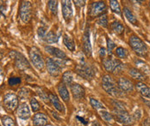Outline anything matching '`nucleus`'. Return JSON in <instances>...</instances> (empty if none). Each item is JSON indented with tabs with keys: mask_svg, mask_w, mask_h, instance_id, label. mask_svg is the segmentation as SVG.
Listing matches in <instances>:
<instances>
[{
	"mask_svg": "<svg viewBox=\"0 0 150 126\" xmlns=\"http://www.w3.org/2000/svg\"><path fill=\"white\" fill-rule=\"evenodd\" d=\"M48 123L47 117L43 113H36L33 118V124L35 126H45Z\"/></svg>",
	"mask_w": 150,
	"mask_h": 126,
	"instance_id": "nucleus-18",
	"label": "nucleus"
},
{
	"mask_svg": "<svg viewBox=\"0 0 150 126\" xmlns=\"http://www.w3.org/2000/svg\"><path fill=\"white\" fill-rule=\"evenodd\" d=\"M112 104H113V107H114V110H126V107H125V105L121 102L119 100H113L112 101Z\"/></svg>",
	"mask_w": 150,
	"mask_h": 126,
	"instance_id": "nucleus-37",
	"label": "nucleus"
},
{
	"mask_svg": "<svg viewBox=\"0 0 150 126\" xmlns=\"http://www.w3.org/2000/svg\"><path fill=\"white\" fill-rule=\"evenodd\" d=\"M110 7L111 9V10L116 13L117 15L121 16L122 15V10H121V7L118 1H116V0H110Z\"/></svg>",
	"mask_w": 150,
	"mask_h": 126,
	"instance_id": "nucleus-28",
	"label": "nucleus"
},
{
	"mask_svg": "<svg viewBox=\"0 0 150 126\" xmlns=\"http://www.w3.org/2000/svg\"><path fill=\"white\" fill-rule=\"evenodd\" d=\"M71 92L76 100H80L84 98L86 95L85 88L78 83H74L71 85Z\"/></svg>",
	"mask_w": 150,
	"mask_h": 126,
	"instance_id": "nucleus-16",
	"label": "nucleus"
},
{
	"mask_svg": "<svg viewBox=\"0 0 150 126\" xmlns=\"http://www.w3.org/2000/svg\"><path fill=\"white\" fill-rule=\"evenodd\" d=\"M100 116H101V118L105 120V122H108V123H110V122H112L113 121V116L109 112V111H100Z\"/></svg>",
	"mask_w": 150,
	"mask_h": 126,
	"instance_id": "nucleus-33",
	"label": "nucleus"
},
{
	"mask_svg": "<svg viewBox=\"0 0 150 126\" xmlns=\"http://www.w3.org/2000/svg\"><path fill=\"white\" fill-rule=\"evenodd\" d=\"M77 118H78V119H79V121H80V122H82L83 124H85V125H86V124H87V122H86V121H85V119H84L83 118H80V117H77Z\"/></svg>",
	"mask_w": 150,
	"mask_h": 126,
	"instance_id": "nucleus-44",
	"label": "nucleus"
},
{
	"mask_svg": "<svg viewBox=\"0 0 150 126\" xmlns=\"http://www.w3.org/2000/svg\"><path fill=\"white\" fill-rule=\"evenodd\" d=\"M46 65H47V70L48 73L52 77H57L60 74L61 68L59 66V64L56 63V61L54 60L53 58H47L46 62Z\"/></svg>",
	"mask_w": 150,
	"mask_h": 126,
	"instance_id": "nucleus-12",
	"label": "nucleus"
},
{
	"mask_svg": "<svg viewBox=\"0 0 150 126\" xmlns=\"http://www.w3.org/2000/svg\"><path fill=\"white\" fill-rule=\"evenodd\" d=\"M75 70L79 76H80L81 77L86 80H91L96 75V70L94 67L91 65H88L85 62H82L81 63L78 64Z\"/></svg>",
	"mask_w": 150,
	"mask_h": 126,
	"instance_id": "nucleus-4",
	"label": "nucleus"
},
{
	"mask_svg": "<svg viewBox=\"0 0 150 126\" xmlns=\"http://www.w3.org/2000/svg\"><path fill=\"white\" fill-rule=\"evenodd\" d=\"M110 29L117 35H122L124 33V26L118 21H115L110 24Z\"/></svg>",
	"mask_w": 150,
	"mask_h": 126,
	"instance_id": "nucleus-24",
	"label": "nucleus"
},
{
	"mask_svg": "<svg viewBox=\"0 0 150 126\" xmlns=\"http://www.w3.org/2000/svg\"><path fill=\"white\" fill-rule=\"evenodd\" d=\"M98 23L100 26L104 27V28H108L109 22H108V17H107V16L105 14V15L100 16V17L98 18Z\"/></svg>",
	"mask_w": 150,
	"mask_h": 126,
	"instance_id": "nucleus-36",
	"label": "nucleus"
},
{
	"mask_svg": "<svg viewBox=\"0 0 150 126\" xmlns=\"http://www.w3.org/2000/svg\"><path fill=\"white\" fill-rule=\"evenodd\" d=\"M3 75V70H2V68L0 67V76H2Z\"/></svg>",
	"mask_w": 150,
	"mask_h": 126,
	"instance_id": "nucleus-46",
	"label": "nucleus"
},
{
	"mask_svg": "<svg viewBox=\"0 0 150 126\" xmlns=\"http://www.w3.org/2000/svg\"><path fill=\"white\" fill-rule=\"evenodd\" d=\"M116 48V44L113 40H111L110 38H107V51L109 55L112 54V51Z\"/></svg>",
	"mask_w": 150,
	"mask_h": 126,
	"instance_id": "nucleus-35",
	"label": "nucleus"
},
{
	"mask_svg": "<svg viewBox=\"0 0 150 126\" xmlns=\"http://www.w3.org/2000/svg\"><path fill=\"white\" fill-rule=\"evenodd\" d=\"M149 9H150V1L149 2Z\"/></svg>",
	"mask_w": 150,
	"mask_h": 126,
	"instance_id": "nucleus-47",
	"label": "nucleus"
},
{
	"mask_svg": "<svg viewBox=\"0 0 150 126\" xmlns=\"http://www.w3.org/2000/svg\"><path fill=\"white\" fill-rule=\"evenodd\" d=\"M129 44L137 56L142 57V58H145L148 56V52H149L148 47L146 46L144 41L138 36H136V35L130 36Z\"/></svg>",
	"mask_w": 150,
	"mask_h": 126,
	"instance_id": "nucleus-2",
	"label": "nucleus"
},
{
	"mask_svg": "<svg viewBox=\"0 0 150 126\" xmlns=\"http://www.w3.org/2000/svg\"><path fill=\"white\" fill-rule=\"evenodd\" d=\"M90 103L91 106L97 110H105V105L102 104L99 100H98L96 99H93V98L90 99Z\"/></svg>",
	"mask_w": 150,
	"mask_h": 126,
	"instance_id": "nucleus-31",
	"label": "nucleus"
},
{
	"mask_svg": "<svg viewBox=\"0 0 150 126\" xmlns=\"http://www.w3.org/2000/svg\"><path fill=\"white\" fill-rule=\"evenodd\" d=\"M107 10V5L104 1H98L91 3L90 6V12L89 15L91 17H100L105 15Z\"/></svg>",
	"mask_w": 150,
	"mask_h": 126,
	"instance_id": "nucleus-5",
	"label": "nucleus"
},
{
	"mask_svg": "<svg viewBox=\"0 0 150 126\" xmlns=\"http://www.w3.org/2000/svg\"><path fill=\"white\" fill-rule=\"evenodd\" d=\"M0 126H1V125H0Z\"/></svg>",
	"mask_w": 150,
	"mask_h": 126,
	"instance_id": "nucleus-50",
	"label": "nucleus"
},
{
	"mask_svg": "<svg viewBox=\"0 0 150 126\" xmlns=\"http://www.w3.org/2000/svg\"><path fill=\"white\" fill-rule=\"evenodd\" d=\"M74 3L79 7H83L86 4V1H74Z\"/></svg>",
	"mask_w": 150,
	"mask_h": 126,
	"instance_id": "nucleus-42",
	"label": "nucleus"
},
{
	"mask_svg": "<svg viewBox=\"0 0 150 126\" xmlns=\"http://www.w3.org/2000/svg\"><path fill=\"white\" fill-rule=\"evenodd\" d=\"M47 5L49 8V10L54 14V15H57L58 12V2L54 1V0H51L47 2Z\"/></svg>",
	"mask_w": 150,
	"mask_h": 126,
	"instance_id": "nucleus-32",
	"label": "nucleus"
},
{
	"mask_svg": "<svg viewBox=\"0 0 150 126\" xmlns=\"http://www.w3.org/2000/svg\"><path fill=\"white\" fill-rule=\"evenodd\" d=\"M30 106H31L32 110L34 111H37L40 109V105H39L38 101L35 98H33V99L30 100Z\"/></svg>",
	"mask_w": 150,
	"mask_h": 126,
	"instance_id": "nucleus-38",
	"label": "nucleus"
},
{
	"mask_svg": "<svg viewBox=\"0 0 150 126\" xmlns=\"http://www.w3.org/2000/svg\"><path fill=\"white\" fill-rule=\"evenodd\" d=\"M135 88L137 89V91L142 95L145 98H148L150 100V88L148 87V85H146L144 82L142 81H139L136 83Z\"/></svg>",
	"mask_w": 150,
	"mask_h": 126,
	"instance_id": "nucleus-19",
	"label": "nucleus"
},
{
	"mask_svg": "<svg viewBox=\"0 0 150 126\" xmlns=\"http://www.w3.org/2000/svg\"><path fill=\"white\" fill-rule=\"evenodd\" d=\"M32 15V6L30 1H22L20 6V18L24 22H30Z\"/></svg>",
	"mask_w": 150,
	"mask_h": 126,
	"instance_id": "nucleus-8",
	"label": "nucleus"
},
{
	"mask_svg": "<svg viewBox=\"0 0 150 126\" xmlns=\"http://www.w3.org/2000/svg\"><path fill=\"white\" fill-rule=\"evenodd\" d=\"M73 80H74V76L71 71H66L62 76V81L64 84L72 85Z\"/></svg>",
	"mask_w": 150,
	"mask_h": 126,
	"instance_id": "nucleus-29",
	"label": "nucleus"
},
{
	"mask_svg": "<svg viewBox=\"0 0 150 126\" xmlns=\"http://www.w3.org/2000/svg\"><path fill=\"white\" fill-rule=\"evenodd\" d=\"M58 36L56 35L55 33H54L53 31H49L48 33H47V35H46L45 40L47 43H55L58 41Z\"/></svg>",
	"mask_w": 150,
	"mask_h": 126,
	"instance_id": "nucleus-30",
	"label": "nucleus"
},
{
	"mask_svg": "<svg viewBox=\"0 0 150 126\" xmlns=\"http://www.w3.org/2000/svg\"><path fill=\"white\" fill-rule=\"evenodd\" d=\"M11 57L12 58H15V63L16 67L20 70H26L30 68V63L27 61V59L23 56L21 53H18L15 51H12L11 52Z\"/></svg>",
	"mask_w": 150,
	"mask_h": 126,
	"instance_id": "nucleus-10",
	"label": "nucleus"
},
{
	"mask_svg": "<svg viewBox=\"0 0 150 126\" xmlns=\"http://www.w3.org/2000/svg\"><path fill=\"white\" fill-rule=\"evenodd\" d=\"M83 50L85 54L86 55V57H91V45L90 40V30L88 29V27L86 28V32L84 33L83 36Z\"/></svg>",
	"mask_w": 150,
	"mask_h": 126,
	"instance_id": "nucleus-14",
	"label": "nucleus"
},
{
	"mask_svg": "<svg viewBox=\"0 0 150 126\" xmlns=\"http://www.w3.org/2000/svg\"><path fill=\"white\" fill-rule=\"evenodd\" d=\"M105 48H100V50H99V54H100V57L101 58H105Z\"/></svg>",
	"mask_w": 150,
	"mask_h": 126,
	"instance_id": "nucleus-43",
	"label": "nucleus"
},
{
	"mask_svg": "<svg viewBox=\"0 0 150 126\" xmlns=\"http://www.w3.org/2000/svg\"><path fill=\"white\" fill-rule=\"evenodd\" d=\"M92 126H101V125H100V124H99V123H98V122H94V123H93V125H92Z\"/></svg>",
	"mask_w": 150,
	"mask_h": 126,
	"instance_id": "nucleus-45",
	"label": "nucleus"
},
{
	"mask_svg": "<svg viewBox=\"0 0 150 126\" xmlns=\"http://www.w3.org/2000/svg\"><path fill=\"white\" fill-rule=\"evenodd\" d=\"M2 122H3L4 126H16L14 120H13L11 117H9V116H4V117H3Z\"/></svg>",
	"mask_w": 150,
	"mask_h": 126,
	"instance_id": "nucleus-34",
	"label": "nucleus"
},
{
	"mask_svg": "<svg viewBox=\"0 0 150 126\" xmlns=\"http://www.w3.org/2000/svg\"><path fill=\"white\" fill-rule=\"evenodd\" d=\"M63 43L65 45V47L67 48L70 52H74L75 51V42L74 40L69 37L67 34H65L63 37Z\"/></svg>",
	"mask_w": 150,
	"mask_h": 126,
	"instance_id": "nucleus-25",
	"label": "nucleus"
},
{
	"mask_svg": "<svg viewBox=\"0 0 150 126\" xmlns=\"http://www.w3.org/2000/svg\"><path fill=\"white\" fill-rule=\"evenodd\" d=\"M38 35L41 39L42 40H45L46 35H47V32H46V29L44 28H40L38 29Z\"/></svg>",
	"mask_w": 150,
	"mask_h": 126,
	"instance_id": "nucleus-40",
	"label": "nucleus"
},
{
	"mask_svg": "<svg viewBox=\"0 0 150 126\" xmlns=\"http://www.w3.org/2000/svg\"><path fill=\"white\" fill-rule=\"evenodd\" d=\"M103 65L105 67V70L110 73H120L123 68L122 63L117 58H114L111 55H109L108 58H104Z\"/></svg>",
	"mask_w": 150,
	"mask_h": 126,
	"instance_id": "nucleus-3",
	"label": "nucleus"
},
{
	"mask_svg": "<svg viewBox=\"0 0 150 126\" xmlns=\"http://www.w3.org/2000/svg\"><path fill=\"white\" fill-rule=\"evenodd\" d=\"M115 55L118 58H122V59H124V58H127L128 56H129V52L126 48L122 47H117L115 49Z\"/></svg>",
	"mask_w": 150,
	"mask_h": 126,
	"instance_id": "nucleus-27",
	"label": "nucleus"
},
{
	"mask_svg": "<svg viewBox=\"0 0 150 126\" xmlns=\"http://www.w3.org/2000/svg\"><path fill=\"white\" fill-rule=\"evenodd\" d=\"M17 116L23 119L26 120L30 117V110L28 107V105L26 103H23L21 104L18 107H17V111H16Z\"/></svg>",
	"mask_w": 150,
	"mask_h": 126,
	"instance_id": "nucleus-17",
	"label": "nucleus"
},
{
	"mask_svg": "<svg viewBox=\"0 0 150 126\" xmlns=\"http://www.w3.org/2000/svg\"><path fill=\"white\" fill-rule=\"evenodd\" d=\"M0 44H1V40H0Z\"/></svg>",
	"mask_w": 150,
	"mask_h": 126,
	"instance_id": "nucleus-48",
	"label": "nucleus"
},
{
	"mask_svg": "<svg viewBox=\"0 0 150 126\" xmlns=\"http://www.w3.org/2000/svg\"><path fill=\"white\" fill-rule=\"evenodd\" d=\"M58 92H59V95L61 97V99L64 100V101H69V99H70V95H69V92L66 87V85L61 82L59 87H58Z\"/></svg>",
	"mask_w": 150,
	"mask_h": 126,
	"instance_id": "nucleus-23",
	"label": "nucleus"
},
{
	"mask_svg": "<svg viewBox=\"0 0 150 126\" xmlns=\"http://www.w3.org/2000/svg\"><path fill=\"white\" fill-rule=\"evenodd\" d=\"M135 65H136V67H137L136 69L142 71L144 75L147 76V74L149 72V68L148 64L146 63H144V62H143L142 60H141V59H135Z\"/></svg>",
	"mask_w": 150,
	"mask_h": 126,
	"instance_id": "nucleus-26",
	"label": "nucleus"
},
{
	"mask_svg": "<svg viewBox=\"0 0 150 126\" xmlns=\"http://www.w3.org/2000/svg\"><path fill=\"white\" fill-rule=\"evenodd\" d=\"M21 83L20 77H11L9 79V85L10 86H16Z\"/></svg>",
	"mask_w": 150,
	"mask_h": 126,
	"instance_id": "nucleus-39",
	"label": "nucleus"
},
{
	"mask_svg": "<svg viewBox=\"0 0 150 126\" xmlns=\"http://www.w3.org/2000/svg\"><path fill=\"white\" fill-rule=\"evenodd\" d=\"M123 14H124V16L126 17V19L129 21V22H130L134 26H138L139 22H138L137 18L135 17V14L132 12V10H130L127 7H124L123 8Z\"/></svg>",
	"mask_w": 150,
	"mask_h": 126,
	"instance_id": "nucleus-21",
	"label": "nucleus"
},
{
	"mask_svg": "<svg viewBox=\"0 0 150 126\" xmlns=\"http://www.w3.org/2000/svg\"><path fill=\"white\" fill-rule=\"evenodd\" d=\"M117 86L123 93L131 92L134 89L133 82L126 77H120L117 81Z\"/></svg>",
	"mask_w": 150,
	"mask_h": 126,
	"instance_id": "nucleus-13",
	"label": "nucleus"
},
{
	"mask_svg": "<svg viewBox=\"0 0 150 126\" xmlns=\"http://www.w3.org/2000/svg\"><path fill=\"white\" fill-rule=\"evenodd\" d=\"M45 50L49 53L51 54L53 57L58 58V59H61V60H67V54L59 48L54 47L51 46H47L45 47Z\"/></svg>",
	"mask_w": 150,
	"mask_h": 126,
	"instance_id": "nucleus-15",
	"label": "nucleus"
},
{
	"mask_svg": "<svg viewBox=\"0 0 150 126\" xmlns=\"http://www.w3.org/2000/svg\"><path fill=\"white\" fill-rule=\"evenodd\" d=\"M4 107L10 111H13L18 107V98L15 94H7L4 100Z\"/></svg>",
	"mask_w": 150,
	"mask_h": 126,
	"instance_id": "nucleus-9",
	"label": "nucleus"
},
{
	"mask_svg": "<svg viewBox=\"0 0 150 126\" xmlns=\"http://www.w3.org/2000/svg\"><path fill=\"white\" fill-rule=\"evenodd\" d=\"M102 87L106 93L114 97L119 98L123 96V92L117 86V81L110 75H105L102 78Z\"/></svg>",
	"mask_w": 150,
	"mask_h": 126,
	"instance_id": "nucleus-1",
	"label": "nucleus"
},
{
	"mask_svg": "<svg viewBox=\"0 0 150 126\" xmlns=\"http://www.w3.org/2000/svg\"><path fill=\"white\" fill-rule=\"evenodd\" d=\"M30 58L33 65L38 70H42L44 69L45 63H44V60L42 58V56L41 55L39 51L35 47L32 48L30 52Z\"/></svg>",
	"mask_w": 150,
	"mask_h": 126,
	"instance_id": "nucleus-6",
	"label": "nucleus"
},
{
	"mask_svg": "<svg viewBox=\"0 0 150 126\" xmlns=\"http://www.w3.org/2000/svg\"><path fill=\"white\" fill-rule=\"evenodd\" d=\"M0 58H1V55H0Z\"/></svg>",
	"mask_w": 150,
	"mask_h": 126,
	"instance_id": "nucleus-49",
	"label": "nucleus"
},
{
	"mask_svg": "<svg viewBox=\"0 0 150 126\" xmlns=\"http://www.w3.org/2000/svg\"><path fill=\"white\" fill-rule=\"evenodd\" d=\"M129 74L132 78L140 81H143L147 80V76L144 75L142 71H140L136 68H130L129 70Z\"/></svg>",
	"mask_w": 150,
	"mask_h": 126,
	"instance_id": "nucleus-20",
	"label": "nucleus"
},
{
	"mask_svg": "<svg viewBox=\"0 0 150 126\" xmlns=\"http://www.w3.org/2000/svg\"><path fill=\"white\" fill-rule=\"evenodd\" d=\"M48 98H49V101L53 104V106L57 109V110L59 111H61V112H63L64 111H65V108H64V106L60 103V100H59V98L56 96L55 95H54V94H49L48 95Z\"/></svg>",
	"mask_w": 150,
	"mask_h": 126,
	"instance_id": "nucleus-22",
	"label": "nucleus"
},
{
	"mask_svg": "<svg viewBox=\"0 0 150 126\" xmlns=\"http://www.w3.org/2000/svg\"><path fill=\"white\" fill-rule=\"evenodd\" d=\"M37 93H38L39 96H40V97H41V98H42L43 100H45V101H47V100H49V98H48L47 95L46 94L45 92H43L42 89H38Z\"/></svg>",
	"mask_w": 150,
	"mask_h": 126,
	"instance_id": "nucleus-41",
	"label": "nucleus"
},
{
	"mask_svg": "<svg viewBox=\"0 0 150 126\" xmlns=\"http://www.w3.org/2000/svg\"><path fill=\"white\" fill-rule=\"evenodd\" d=\"M61 5H62V15L64 17V20L67 22H69L71 21V19L73 18V15H74L71 1H69V0L62 1Z\"/></svg>",
	"mask_w": 150,
	"mask_h": 126,
	"instance_id": "nucleus-11",
	"label": "nucleus"
},
{
	"mask_svg": "<svg viewBox=\"0 0 150 126\" xmlns=\"http://www.w3.org/2000/svg\"><path fill=\"white\" fill-rule=\"evenodd\" d=\"M115 118L117 122L124 125H132L135 121L133 116L129 115L127 110H114Z\"/></svg>",
	"mask_w": 150,
	"mask_h": 126,
	"instance_id": "nucleus-7",
	"label": "nucleus"
}]
</instances>
